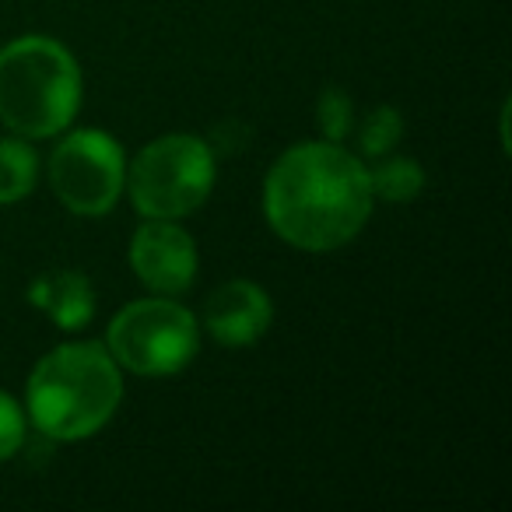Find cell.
Here are the masks:
<instances>
[{"mask_svg":"<svg viewBox=\"0 0 512 512\" xmlns=\"http://www.w3.org/2000/svg\"><path fill=\"white\" fill-rule=\"evenodd\" d=\"M25 439V418L18 411V404L8 397V393H0V460H8V456L18 453Z\"/></svg>","mask_w":512,"mask_h":512,"instance_id":"obj_14","label":"cell"},{"mask_svg":"<svg viewBox=\"0 0 512 512\" xmlns=\"http://www.w3.org/2000/svg\"><path fill=\"white\" fill-rule=\"evenodd\" d=\"M123 186L130 190L137 214L176 221L207 200L214 186V155L200 137H158L134 158Z\"/></svg>","mask_w":512,"mask_h":512,"instance_id":"obj_4","label":"cell"},{"mask_svg":"<svg viewBox=\"0 0 512 512\" xmlns=\"http://www.w3.org/2000/svg\"><path fill=\"white\" fill-rule=\"evenodd\" d=\"M123 397L120 365L99 344H64L29 379V414L50 439L78 442L116 414Z\"/></svg>","mask_w":512,"mask_h":512,"instance_id":"obj_2","label":"cell"},{"mask_svg":"<svg viewBox=\"0 0 512 512\" xmlns=\"http://www.w3.org/2000/svg\"><path fill=\"white\" fill-rule=\"evenodd\" d=\"M81 106V71L71 50L46 36L15 39L0 50V123L25 141L53 137Z\"/></svg>","mask_w":512,"mask_h":512,"instance_id":"obj_3","label":"cell"},{"mask_svg":"<svg viewBox=\"0 0 512 512\" xmlns=\"http://www.w3.org/2000/svg\"><path fill=\"white\" fill-rule=\"evenodd\" d=\"M369 186L372 197H383L390 204H404V200H414L425 186V172L414 158H390L379 169L369 172Z\"/></svg>","mask_w":512,"mask_h":512,"instance_id":"obj_11","label":"cell"},{"mask_svg":"<svg viewBox=\"0 0 512 512\" xmlns=\"http://www.w3.org/2000/svg\"><path fill=\"white\" fill-rule=\"evenodd\" d=\"M271 316V299L253 281H228V285L214 288L204 306L207 330L225 348H246L256 337H264L267 327H271Z\"/></svg>","mask_w":512,"mask_h":512,"instance_id":"obj_8","label":"cell"},{"mask_svg":"<svg viewBox=\"0 0 512 512\" xmlns=\"http://www.w3.org/2000/svg\"><path fill=\"white\" fill-rule=\"evenodd\" d=\"M50 183L60 204L85 218L113 211L127 183L120 144L102 130H74L50 158Z\"/></svg>","mask_w":512,"mask_h":512,"instance_id":"obj_6","label":"cell"},{"mask_svg":"<svg viewBox=\"0 0 512 512\" xmlns=\"http://www.w3.org/2000/svg\"><path fill=\"white\" fill-rule=\"evenodd\" d=\"M320 127L327 141H341L351 130V99L337 88H327L320 99Z\"/></svg>","mask_w":512,"mask_h":512,"instance_id":"obj_13","label":"cell"},{"mask_svg":"<svg viewBox=\"0 0 512 512\" xmlns=\"http://www.w3.org/2000/svg\"><path fill=\"white\" fill-rule=\"evenodd\" d=\"M200 327L172 299H141L113 316L106 351L134 376H172L197 355Z\"/></svg>","mask_w":512,"mask_h":512,"instance_id":"obj_5","label":"cell"},{"mask_svg":"<svg viewBox=\"0 0 512 512\" xmlns=\"http://www.w3.org/2000/svg\"><path fill=\"white\" fill-rule=\"evenodd\" d=\"M39 158L25 144V137H8L0 141V204H15L29 197L36 186Z\"/></svg>","mask_w":512,"mask_h":512,"instance_id":"obj_10","label":"cell"},{"mask_svg":"<svg viewBox=\"0 0 512 512\" xmlns=\"http://www.w3.org/2000/svg\"><path fill=\"white\" fill-rule=\"evenodd\" d=\"M400 130H404V123H400V113L393 106H379L376 113L365 120V130H362V148L369 151V155H386V151L397 144Z\"/></svg>","mask_w":512,"mask_h":512,"instance_id":"obj_12","label":"cell"},{"mask_svg":"<svg viewBox=\"0 0 512 512\" xmlns=\"http://www.w3.org/2000/svg\"><path fill=\"white\" fill-rule=\"evenodd\" d=\"M130 264L137 278L158 295H183L197 278V246L179 225L148 218V225L137 228L130 242Z\"/></svg>","mask_w":512,"mask_h":512,"instance_id":"obj_7","label":"cell"},{"mask_svg":"<svg viewBox=\"0 0 512 512\" xmlns=\"http://www.w3.org/2000/svg\"><path fill=\"white\" fill-rule=\"evenodd\" d=\"M29 302L39 306L60 330H78L92 320L95 295L85 274L78 271H50L32 281Z\"/></svg>","mask_w":512,"mask_h":512,"instance_id":"obj_9","label":"cell"},{"mask_svg":"<svg viewBox=\"0 0 512 512\" xmlns=\"http://www.w3.org/2000/svg\"><path fill=\"white\" fill-rule=\"evenodd\" d=\"M264 211L285 242L327 253L355 239L369 221V169L337 141L295 144L267 172Z\"/></svg>","mask_w":512,"mask_h":512,"instance_id":"obj_1","label":"cell"}]
</instances>
